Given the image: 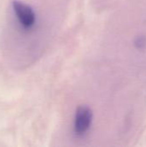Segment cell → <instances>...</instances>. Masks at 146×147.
<instances>
[{"instance_id":"7a4b0ae2","label":"cell","mask_w":146,"mask_h":147,"mask_svg":"<svg viewBox=\"0 0 146 147\" xmlns=\"http://www.w3.org/2000/svg\"><path fill=\"white\" fill-rule=\"evenodd\" d=\"M92 122V113L91 110L87 107H80L77 112L74 121V131L77 135L83 136L85 134Z\"/></svg>"},{"instance_id":"6da1fadb","label":"cell","mask_w":146,"mask_h":147,"mask_svg":"<svg viewBox=\"0 0 146 147\" xmlns=\"http://www.w3.org/2000/svg\"><path fill=\"white\" fill-rule=\"evenodd\" d=\"M12 7L17 21L24 29H30L34 26L36 16L29 5L20 1H13Z\"/></svg>"}]
</instances>
